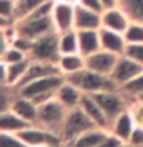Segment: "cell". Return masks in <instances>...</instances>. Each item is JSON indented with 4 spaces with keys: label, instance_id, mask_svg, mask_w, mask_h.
<instances>
[{
    "label": "cell",
    "instance_id": "6da1fadb",
    "mask_svg": "<svg viewBox=\"0 0 143 147\" xmlns=\"http://www.w3.org/2000/svg\"><path fill=\"white\" fill-rule=\"evenodd\" d=\"M65 80L76 84L85 94H97L103 90H118L120 87L114 83V80L108 75H101L89 69H83L71 75H65Z\"/></svg>",
    "mask_w": 143,
    "mask_h": 147
},
{
    "label": "cell",
    "instance_id": "7a4b0ae2",
    "mask_svg": "<svg viewBox=\"0 0 143 147\" xmlns=\"http://www.w3.org/2000/svg\"><path fill=\"white\" fill-rule=\"evenodd\" d=\"M92 95H94V98L100 104V107L103 109V112L106 113V117H108L111 123L122 112L131 107V104L136 101L134 98H129L126 94H123L122 89L103 90V92H97V94H92Z\"/></svg>",
    "mask_w": 143,
    "mask_h": 147
},
{
    "label": "cell",
    "instance_id": "3957f363",
    "mask_svg": "<svg viewBox=\"0 0 143 147\" xmlns=\"http://www.w3.org/2000/svg\"><path fill=\"white\" fill-rule=\"evenodd\" d=\"M94 127L97 126L91 121V118L80 107H74L68 110L60 135H62L65 146H66L69 142H72L76 138H78L82 133H85L86 130L94 129Z\"/></svg>",
    "mask_w": 143,
    "mask_h": 147
},
{
    "label": "cell",
    "instance_id": "277c9868",
    "mask_svg": "<svg viewBox=\"0 0 143 147\" xmlns=\"http://www.w3.org/2000/svg\"><path fill=\"white\" fill-rule=\"evenodd\" d=\"M68 109L60 103L57 98H52L46 101L45 104L39 106V118H37V124L48 130H52L55 133L62 132L65 118H66Z\"/></svg>",
    "mask_w": 143,
    "mask_h": 147
},
{
    "label": "cell",
    "instance_id": "5b68a950",
    "mask_svg": "<svg viewBox=\"0 0 143 147\" xmlns=\"http://www.w3.org/2000/svg\"><path fill=\"white\" fill-rule=\"evenodd\" d=\"M60 32L54 31L51 34H46L40 38L34 40V48H32L29 58L35 61H46V63H57L60 58Z\"/></svg>",
    "mask_w": 143,
    "mask_h": 147
},
{
    "label": "cell",
    "instance_id": "8992f818",
    "mask_svg": "<svg viewBox=\"0 0 143 147\" xmlns=\"http://www.w3.org/2000/svg\"><path fill=\"white\" fill-rule=\"evenodd\" d=\"M23 141L29 147H40L45 144H55V146H65V141L60 133H55L52 130L39 126V124H32V126L26 127L25 130L17 133Z\"/></svg>",
    "mask_w": 143,
    "mask_h": 147
},
{
    "label": "cell",
    "instance_id": "52a82bcc",
    "mask_svg": "<svg viewBox=\"0 0 143 147\" xmlns=\"http://www.w3.org/2000/svg\"><path fill=\"white\" fill-rule=\"evenodd\" d=\"M65 83V75L63 74H54V75H46L37 80H32L22 87H18V94L28 98H34V96L40 94H49V92H55Z\"/></svg>",
    "mask_w": 143,
    "mask_h": 147
},
{
    "label": "cell",
    "instance_id": "ba28073f",
    "mask_svg": "<svg viewBox=\"0 0 143 147\" xmlns=\"http://www.w3.org/2000/svg\"><path fill=\"white\" fill-rule=\"evenodd\" d=\"M16 28H17V34H22L32 40H37L46 34L57 31L52 22V16L42 18H23V20L16 22Z\"/></svg>",
    "mask_w": 143,
    "mask_h": 147
},
{
    "label": "cell",
    "instance_id": "9c48e42d",
    "mask_svg": "<svg viewBox=\"0 0 143 147\" xmlns=\"http://www.w3.org/2000/svg\"><path fill=\"white\" fill-rule=\"evenodd\" d=\"M142 72H143L142 64H138L137 61H134V60H131L126 55H120L117 60V64H115L114 71L111 74V78H112L114 83L118 87H122L131 80H134Z\"/></svg>",
    "mask_w": 143,
    "mask_h": 147
},
{
    "label": "cell",
    "instance_id": "30bf717a",
    "mask_svg": "<svg viewBox=\"0 0 143 147\" xmlns=\"http://www.w3.org/2000/svg\"><path fill=\"white\" fill-rule=\"evenodd\" d=\"M118 57L120 55H117V54H112V52H108V51L100 49V51H97V52L86 57V69L94 71L97 74H101V75L111 77L115 64H117Z\"/></svg>",
    "mask_w": 143,
    "mask_h": 147
},
{
    "label": "cell",
    "instance_id": "8fae6325",
    "mask_svg": "<svg viewBox=\"0 0 143 147\" xmlns=\"http://www.w3.org/2000/svg\"><path fill=\"white\" fill-rule=\"evenodd\" d=\"M74 20H76V5L55 0V5L52 9V22L57 32L76 29L74 28Z\"/></svg>",
    "mask_w": 143,
    "mask_h": 147
},
{
    "label": "cell",
    "instance_id": "7c38bea8",
    "mask_svg": "<svg viewBox=\"0 0 143 147\" xmlns=\"http://www.w3.org/2000/svg\"><path fill=\"white\" fill-rule=\"evenodd\" d=\"M83 112H85L88 117L91 118V121L95 124L97 127L100 129H106L109 130L111 129V121L106 117V113L103 112V109L100 107V104L97 103V100L94 98L92 94H83L80 106H78Z\"/></svg>",
    "mask_w": 143,
    "mask_h": 147
},
{
    "label": "cell",
    "instance_id": "4fadbf2b",
    "mask_svg": "<svg viewBox=\"0 0 143 147\" xmlns=\"http://www.w3.org/2000/svg\"><path fill=\"white\" fill-rule=\"evenodd\" d=\"M32 60L31 58H25L18 63H12V64H6L0 61V69H2V75H0V84H9L17 87L18 83L22 81V78L25 77V74L29 67Z\"/></svg>",
    "mask_w": 143,
    "mask_h": 147
},
{
    "label": "cell",
    "instance_id": "5bb4252c",
    "mask_svg": "<svg viewBox=\"0 0 143 147\" xmlns=\"http://www.w3.org/2000/svg\"><path fill=\"white\" fill-rule=\"evenodd\" d=\"M129 25H131V18L120 6L105 9L101 12V28H108V29L125 34V31L128 29Z\"/></svg>",
    "mask_w": 143,
    "mask_h": 147
},
{
    "label": "cell",
    "instance_id": "9a60e30c",
    "mask_svg": "<svg viewBox=\"0 0 143 147\" xmlns=\"http://www.w3.org/2000/svg\"><path fill=\"white\" fill-rule=\"evenodd\" d=\"M100 43L103 51H108V52L117 55H123L128 46V41L125 38L123 32H117L108 29V28H100Z\"/></svg>",
    "mask_w": 143,
    "mask_h": 147
},
{
    "label": "cell",
    "instance_id": "2e32d148",
    "mask_svg": "<svg viewBox=\"0 0 143 147\" xmlns=\"http://www.w3.org/2000/svg\"><path fill=\"white\" fill-rule=\"evenodd\" d=\"M74 28L77 31L83 29H100L101 28V12L92 11L82 5H76V20Z\"/></svg>",
    "mask_w": 143,
    "mask_h": 147
},
{
    "label": "cell",
    "instance_id": "e0dca14e",
    "mask_svg": "<svg viewBox=\"0 0 143 147\" xmlns=\"http://www.w3.org/2000/svg\"><path fill=\"white\" fill-rule=\"evenodd\" d=\"M54 74H62L57 63H46V61H35V60H32L25 77L22 78V81L18 83V86L16 89L22 87L23 84H26V83H29L32 80H37V78H42L46 75H54Z\"/></svg>",
    "mask_w": 143,
    "mask_h": 147
},
{
    "label": "cell",
    "instance_id": "ac0fdd59",
    "mask_svg": "<svg viewBox=\"0 0 143 147\" xmlns=\"http://www.w3.org/2000/svg\"><path fill=\"white\" fill-rule=\"evenodd\" d=\"M83 94H85V92H83L80 87H77L76 84H72V83L65 80L63 84L55 90V98L69 110V109H74V107H78V106H80Z\"/></svg>",
    "mask_w": 143,
    "mask_h": 147
},
{
    "label": "cell",
    "instance_id": "d6986e66",
    "mask_svg": "<svg viewBox=\"0 0 143 147\" xmlns=\"http://www.w3.org/2000/svg\"><path fill=\"white\" fill-rule=\"evenodd\" d=\"M136 126L137 124H136V119L132 117L131 109H126L125 112H122L112 123H111L109 132L114 133L115 136H118L122 141H128Z\"/></svg>",
    "mask_w": 143,
    "mask_h": 147
},
{
    "label": "cell",
    "instance_id": "ffe728a7",
    "mask_svg": "<svg viewBox=\"0 0 143 147\" xmlns=\"http://www.w3.org/2000/svg\"><path fill=\"white\" fill-rule=\"evenodd\" d=\"M18 92V90H17ZM11 110H14L17 115H20L23 119L29 121L31 124H37V118H39V106L28 96H23L18 94L14 100L11 106Z\"/></svg>",
    "mask_w": 143,
    "mask_h": 147
},
{
    "label": "cell",
    "instance_id": "44dd1931",
    "mask_svg": "<svg viewBox=\"0 0 143 147\" xmlns=\"http://www.w3.org/2000/svg\"><path fill=\"white\" fill-rule=\"evenodd\" d=\"M78 32V48H80V54L85 57L97 52L101 49L100 43V29H83L77 31Z\"/></svg>",
    "mask_w": 143,
    "mask_h": 147
},
{
    "label": "cell",
    "instance_id": "7402d4cb",
    "mask_svg": "<svg viewBox=\"0 0 143 147\" xmlns=\"http://www.w3.org/2000/svg\"><path fill=\"white\" fill-rule=\"evenodd\" d=\"M32 126L29 121L23 119L20 115H17L14 110H5L0 112V132H9V133H20L26 127Z\"/></svg>",
    "mask_w": 143,
    "mask_h": 147
},
{
    "label": "cell",
    "instance_id": "603a6c76",
    "mask_svg": "<svg viewBox=\"0 0 143 147\" xmlns=\"http://www.w3.org/2000/svg\"><path fill=\"white\" fill-rule=\"evenodd\" d=\"M57 64L63 75H71V74H76L78 71L86 69V57L80 52L63 54V55H60Z\"/></svg>",
    "mask_w": 143,
    "mask_h": 147
},
{
    "label": "cell",
    "instance_id": "cb8c5ba5",
    "mask_svg": "<svg viewBox=\"0 0 143 147\" xmlns=\"http://www.w3.org/2000/svg\"><path fill=\"white\" fill-rule=\"evenodd\" d=\"M108 133H109V130H106V129L94 127V129L86 130L85 133H82L80 136L76 138V140L72 142H69V144L74 146V147H99Z\"/></svg>",
    "mask_w": 143,
    "mask_h": 147
},
{
    "label": "cell",
    "instance_id": "d4e9b609",
    "mask_svg": "<svg viewBox=\"0 0 143 147\" xmlns=\"http://www.w3.org/2000/svg\"><path fill=\"white\" fill-rule=\"evenodd\" d=\"M59 46H60V54H76L80 52L78 48V32L77 29H69L65 32H60V40H59Z\"/></svg>",
    "mask_w": 143,
    "mask_h": 147
},
{
    "label": "cell",
    "instance_id": "484cf974",
    "mask_svg": "<svg viewBox=\"0 0 143 147\" xmlns=\"http://www.w3.org/2000/svg\"><path fill=\"white\" fill-rule=\"evenodd\" d=\"M118 6L128 14L131 22L143 23V0H120Z\"/></svg>",
    "mask_w": 143,
    "mask_h": 147
},
{
    "label": "cell",
    "instance_id": "4316f807",
    "mask_svg": "<svg viewBox=\"0 0 143 147\" xmlns=\"http://www.w3.org/2000/svg\"><path fill=\"white\" fill-rule=\"evenodd\" d=\"M46 2L48 0H17V11H16L17 22L25 18L26 16H29L32 11H35L37 8Z\"/></svg>",
    "mask_w": 143,
    "mask_h": 147
},
{
    "label": "cell",
    "instance_id": "83f0119b",
    "mask_svg": "<svg viewBox=\"0 0 143 147\" xmlns=\"http://www.w3.org/2000/svg\"><path fill=\"white\" fill-rule=\"evenodd\" d=\"M120 89L123 90V94H126L129 98H134L137 100L138 96L143 95V72L138 74V75L131 80L129 83H126L125 86H122Z\"/></svg>",
    "mask_w": 143,
    "mask_h": 147
},
{
    "label": "cell",
    "instance_id": "f1b7e54d",
    "mask_svg": "<svg viewBox=\"0 0 143 147\" xmlns=\"http://www.w3.org/2000/svg\"><path fill=\"white\" fill-rule=\"evenodd\" d=\"M2 86V96H0V112H5V110H9L11 106L16 100V96L18 95L17 89L14 86L9 84H0Z\"/></svg>",
    "mask_w": 143,
    "mask_h": 147
},
{
    "label": "cell",
    "instance_id": "f546056e",
    "mask_svg": "<svg viewBox=\"0 0 143 147\" xmlns=\"http://www.w3.org/2000/svg\"><path fill=\"white\" fill-rule=\"evenodd\" d=\"M25 58H29L28 55L23 52V51L17 49L16 46H9L8 49H5L3 52H0V61L6 63V64H12V63H18Z\"/></svg>",
    "mask_w": 143,
    "mask_h": 147
},
{
    "label": "cell",
    "instance_id": "4dcf8cb0",
    "mask_svg": "<svg viewBox=\"0 0 143 147\" xmlns=\"http://www.w3.org/2000/svg\"><path fill=\"white\" fill-rule=\"evenodd\" d=\"M125 38L128 43H143V23L131 22V25L125 31Z\"/></svg>",
    "mask_w": 143,
    "mask_h": 147
},
{
    "label": "cell",
    "instance_id": "1f68e13d",
    "mask_svg": "<svg viewBox=\"0 0 143 147\" xmlns=\"http://www.w3.org/2000/svg\"><path fill=\"white\" fill-rule=\"evenodd\" d=\"M0 147H29L17 133L0 132Z\"/></svg>",
    "mask_w": 143,
    "mask_h": 147
},
{
    "label": "cell",
    "instance_id": "d6a6232c",
    "mask_svg": "<svg viewBox=\"0 0 143 147\" xmlns=\"http://www.w3.org/2000/svg\"><path fill=\"white\" fill-rule=\"evenodd\" d=\"M11 45L16 46L17 49L23 51V52H25L28 57H29L31 51H32V48H34V40H32V38H28V37L22 35V34H17L16 37H12Z\"/></svg>",
    "mask_w": 143,
    "mask_h": 147
},
{
    "label": "cell",
    "instance_id": "836d02e7",
    "mask_svg": "<svg viewBox=\"0 0 143 147\" xmlns=\"http://www.w3.org/2000/svg\"><path fill=\"white\" fill-rule=\"evenodd\" d=\"M123 55H126L143 66V43H128Z\"/></svg>",
    "mask_w": 143,
    "mask_h": 147
},
{
    "label": "cell",
    "instance_id": "e575fe53",
    "mask_svg": "<svg viewBox=\"0 0 143 147\" xmlns=\"http://www.w3.org/2000/svg\"><path fill=\"white\" fill-rule=\"evenodd\" d=\"M126 142L132 144L134 147H143V126H138L137 124Z\"/></svg>",
    "mask_w": 143,
    "mask_h": 147
},
{
    "label": "cell",
    "instance_id": "d590c367",
    "mask_svg": "<svg viewBox=\"0 0 143 147\" xmlns=\"http://www.w3.org/2000/svg\"><path fill=\"white\" fill-rule=\"evenodd\" d=\"M123 142H125V141H122L118 136H115L114 133L109 132L108 135H106L105 140L101 141V144H100L99 147H120V146L123 144Z\"/></svg>",
    "mask_w": 143,
    "mask_h": 147
},
{
    "label": "cell",
    "instance_id": "8d00e7d4",
    "mask_svg": "<svg viewBox=\"0 0 143 147\" xmlns=\"http://www.w3.org/2000/svg\"><path fill=\"white\" fill-rule=\"evenodd\" d=\"M78 5L85 8H89L92 11H97V12H103V5H101V0H78Z\"/></svg>",
    "mask_w": 143,
    "mask_h": 147
},
{
    "label": "cell",
    "instance_id": "74e56055",
    "mask_svg": "<svg viewBox=\"0 0 143 147\" xmlns=\"http://www.w3.org/2000/svg\"><path fill=\"white\" fill-rule=\"evenodd\" d=\"M120 0H101V5H103V9H111L118 6Z\"/></svg>",
    "mask_w": 143,
    "mask_h": 147
},
{
    "label": "cell",
    "instance_id": "f35d334b",
    "mask_svg": "<svg viewBox=\"0 0 143 147\" xmlns=\"http://www.w3.org/2000/svg\"><path fill=\"white\" fill-rule=\"evenodd\" d=\"M57 2H63V3H71V5H78V0H57Z\"/></svg>",
    "mask_w": 143,
    "mask_h": 147
},
{
    "label": "cell",
    "instance_id": "ab89813d",
    "mask_svg": "<svg viewBox=\"0 0 143 147\" xmlns=\"http://www.w3.org/2000/svg\"><path fill=\"white\" fill-rule=\"evenodd\" d=\"M120 147H134V146H132V144H129V142H126V141H125V142H123V144L120 146Z\"/></svg>",
    "mask_w": 143,
    "mask_h": 147
},
{
    "label": "cell",
    "instance_id": "60d3db41",
    "mask_svg": "<svg viewBox=\"0 0 143 147\" xmlns=\"http://www.w3.org/2000/svg\"><path fill=\"white\" fill-rule=\"evenodd\" d=\"M40 147H62V146H55V144H45V146H40Z\"/></svg>",
    "mask_w": 143,
    "mask_h": 147
},
{
    "label": "cell",
    "instance_id": "b9f144b4",
    "mask_svg": "<svg viewBox=\"0 0 143 147\" xmlns=\"http://www.w3.org/2000/svg\"><path fill=\"white\" fill-rule=\"evenodd\" d=\"M137 100H138V101H142V103H143V95H142V96H138Z\"/></svg>",
    "mask_w": 143,
    "mask_h": 147
},
{
    "label": "cell",
    "instance_id": "7bdbcfd3",
    "mask_svg": "<svg viewBox=\"0 0 143 147\" xmlns=\"http://www.w3.org/2000/svg\"><path fill=\"white\" fill-rule=\"evenodd\" d=\"M63 147H74V146H71V144H68V146H63Z\"/></svg>",
    "mask_w": 143,
    "mask_h": 147
}]
</instances>
